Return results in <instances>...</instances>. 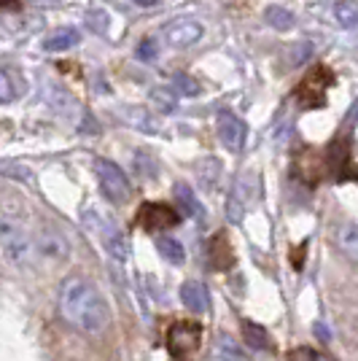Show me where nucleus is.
<instances>
[{
    "instance_id": "obj_34",
    "label": "nucleus",
    "mask_w": 358,
    "mask_h": 361,
    "mask_svg": "<svg viewBox=\"0 0 358 361\" xmlns=\"http://www.w3.org/2000/svg\"><path fill=\"white\" fill-rule=\"evenodd\" d=\"M35 3H60V0H35Z\"/></svg>"
},
{
    "instance_id": "obj_1",
    "label": "nucleus",
    "mask_w": 358,
    "mask_h": 361,
    "mask_svg": "<svg viewBox=\"0 0 358 361\" xmlns=\"http://www.w3.org/2000/svg\"><path fill=\"white\" fill-rule=\"evenodd\" d=\"M60 313L70 326L87 331V334H100L111 324V313H108L103 294L97 291L92 281L78 278V275L62 283Z\"/></svg>"
},
{
    "instance_id": "obj_13",
    "label": "nucleus",
    "mask_w": 358,
    "mask_h": 361,
    "mask_svg": "<svg viewBox=\"0 0 358 361\" xmlns=\"http://www.w3.org/2000/svg\"><path fill=\"white\" fill-rule=\"evenodd\" d=\"M218 137L229 151H240L242 143H245V124L229 114V111H221L218 114Z\"/></svg>"
},
{
    "instance_id": "obj_30",
    "label": "nucleus",
    "mask_w": 358,
    "mask_h": 361,
    "mask_svg": "<svg viewBox=\"0 0 358 361\" xmlns=\"http://www.w3.org/2000/svg\"><path fill=\"white\" fill-rule=\"evenodd\" d=\"M342 245H345V251H347V256L356 259V226L353 224H347V229H345Z\"/></svg>"
},
{
    "instance_id": "obj_5",
    "label": "nucleus",
    "mask_w": 358,
    "mask_h": 361,
    "mask_svg": "<svg viewBox=\"0 0 358 361\" xmlns=\"http://www.w3.org/2000/svg\"><path fill=\"white\" fill-rule=\"evenodd\" d=\"M259 202V176L254 170H242L235 180V189L226 202V213L232 221H242V216Z\"/></svg>"
},
{
    "instance_id": "obj_18",
    "label": "nucleus",
    "mask_w": 358,
    "mask_h": 361,
    "mask_svg": "<svg viewBox=\"0 0 358 361\" xmlns=\"http://www.w3.org/2000/svg\"><path fill=\"white\" fill-rule=\"evenodd\" d=\"M78 44V30L73 27H62V30L51 32L49 38L44 41V49L46 51H65V49H70V46Z\"/></svg>"
},
{
    "instance_id": "obj_24",
    "label": "nucleus",
    "mask_w": 358,
    "mask_h": 361,
    "mask_svg": "<svg viewBox=\"0 0 358 361\" xmlns=\"http://www.w3.org/2000/svg\"><path fill=\"white\" fill-rule=\"evenodd\" d=\"M84 22H87V27H90L92 32L105 35V32H108V22H111V16H108V11H103V8H90L87 16H84Z\"/></svg>"
},
{
    "instance_id": "obj_7",
    "label": "nucleus",
    "mask_w": 358,
    "mask_h": 361,
    "mask_svg": "<svg viewBox=\"0 0 358 361\" xmlns=\"http://www.w3.org/2000/svg\"><path fill=\"white\" fill-rule=\"evenodd\" d=\"M326 167L334 176V180H356V151H353V137L342 135L337 140H331V146L326 149Z\"/></svg>"
},
{
    "instance_id": "obj_22",
    "label": "nucleus",
    "mask_w": 358,
    "mask_h": 361,
    "mask_svg": "<svg viewBox=\"0 0 358 361\" xmlns=\"http://www.w3.org/2000/svg\"><path fill=\"white\" fill-rule=\"evenodd\" d=\"M264 19H267L275 30H291V25H294L291 11H285V8H280V6H269Z\"/></svg>"
},
{
    "instance_id": "obj_31",
    "label": "nucleus",
    "mask_w": 358,
    "mask_h": 361,
    "mask_svg": "<svg viewBox=\"0 0 358 361\" xmlns=\"http://www.w3.org/2000/svg\"><path fill=\"white\" fill-rule=\"evenodd\" d=\"M304 248H307V245H302V248L294 251V256H291V264H294L297 270H302V264H304V259H302V256H304Z\"/></svg>"
},
{
    "instance_id": "obj_12",
    "label": "nucleus",
    "mask_w": 358,
    "mask_h": 361,
    "mask_svg": "<svg viewBox=\"0 0 358 361\" xmlns=\"http://www.w3.org/2000/svg\"><path fill=\"white\" fill-rule=\"evenodd\" d=\"M119 119L137 133H149V135H156L162 130V121L151 114V108L143 106H127L124 111H119Z\"/></svg>"
},
{
    "instance_id": "obj_8",
    "label": "nucleus",
    "mask_w": 358,
    "mask_h": 361,
    "mask_svg": "<svg viewBox=\"0 0 358 361\" xmlns=\"http://www.w3.org/2000/svg\"><path fill=\"white\" fill-rule=\"evenodd\" d=\"M202 343V326L197 321H175L167 331V350L173 356H189Z\"/></svg>"
},
{
    "instance_id": "obj_14",
    "label": "nucleus",
    "mask_w": 358,
    "mask_h": 361,
    "mask_svg": "<svg viewBox=\"0 0 358 361\" xmlns=\"http://www.w3.org/2000/svg\"><path fill=\"white\" fill-rule=\"evenodd\" d=\"M208 264L210 270H229L235 264V251H232V243L226 238V232H216L208 243Z\"/></svg>"
},
{
    "instance_id": "obj_17",
    "label": "nucleus",
    "mask_w": 358,
    "mask_h": 361,
    "mask_svg": "<svg viewBox=\"0 0 358 361\" xmlns=\"http://www.w3.org/2000/svg\"><path fill=\"white\" fill-rule=\"evenodd\" d=\"M175 200H178L180 211L186 213V216H192V219H197V221L205 219V208L199 205L197 195L186 186V183H175Z\"/></svg>"
},
{
    "instance_id": "obj_25",
    "label": "nucleus",
    "mask_w": 358,
    "mask_h": 361,
    "mask_svg": "<svg viewBox=\"0 0 358 361\" xmlns=\"http://www.w3.org/2000/svg\"><path fill=\"white\" fill-rule=\"evenodd\" d=\"M16 78L11 71H6V68H0V103H11L16 97Z\"/></svg>"
},
{
    "instance_id": "obj_28",
    "label": "nucleus",
    "mask_w": 358,
    "mask_h": 361,
    "mask_svg": "<svg viewBox=\"0 0 358 361\" xmlns=\"http://www.w3.org/2000/svg\"><path fill=\"white\" fill-rule=\"evenodd\" d=\"M175 87H178V92L180 94H186V97H197V94L202 92L195 78H189V75H183V73L175 75Z\"/></svg>"
},
{
    "instance_id": "obj_21",
    "label": "nucleus",
    "mask_w": 358,
    "mask_h": 361,
    "mask_svg": "<svg viewBox=\"0 0 358 361\" xmlns=\"http://www.w3.org/2000/svg\"><path fill=\"white\" fill-rule=\"evenodd\" d=\"M156 248H159V254H162L170 264H183V259H186L183 245H180L175 238H159V240H156Z\"/></svg>"
},
{
    "instance_id": "obj_4",
    "label": "nucleus",
    "mask_w": 358,
    "mask_h": 361,
    "mask_svg": "<svg viewBox=\"0 0 358 361\" xmlns=\"http://www.w3.org/2000/svg\"><path fill=\"white\" fill-rule=\"evenodd\" d=\"M334 84V73L326 65H315L310 73L302 78V84L294 92V100L302 111H315L326 106V92Z\"/></svg>"
},
{
    "instance_id": "obj_2",
    "label": "nucleus",
    "mask_w": 358,
    "mask_h": 361,
    "mask_svg": "<svg viewBox=\"0 0 358 361\" xmlns=\"http://www.w3.org/2000/svg\"><path fill=\"white\" fill-rule=\"evenodd\" d=\"M0 251L14 267H32L38 262L32 229L14 213H0Z\"/></svg>"
},
{
    "instance_id": "obj_10",
    "label": "nucleus",
    "mask_w": 358,
    "mask_h": 361,
    "mask_svg": "<svg viewBox=\"0 0 358 361\" xmlns=\"http://www.w3.org/2000/svg\"><path fill=\"white\" fill-rule=\"evenodd\" d=\"M178 221L180 216L170 205H164V202H146L137 211V226L146 229V232H162V229L175 226Z\"/></svg>"
},
{
    "instance_id": "obj_32",
    "label": "nucleus",
    "mask_w": 358,
    "mask_h": 361,
    "mask_svg": "<svg viewBox=\"0 0 358 361\" xmlns=\"http://www.w3.org/2000/svg\"><path fill=\"white\" fill-rule=\"evenodd\" d=\"M135 3H137V6H143V8H154L159 0H135Z\"/></svg>"
},
{
    "instance_id": "obj_33",
    "label": "nucleus",
    "mask_w": 358,
    "mask_h": 361,
    "mask_svg": "<svg viewBox=\"0 0 358 361\" xmlns=\"http://www.w3.org/2000/svg\"><path fill=\"white\" fill-rule=\"evenodd\" d=\"M6 6H14V0H0V8H6Z\"/></svg>"
},
{
    "instance_id": "obj_27",
    "label": "nucleus",
    "mask_w": 358,
    "mask_h": 361,
    "mask_svg": "<svg viewBox=\"0 0 358 361\" xmlns=\"http://www.w3.org/2000/svg\"><path fill=\"white\" fill-rule=\"evenodd\" d=\"M288 361H334L323 350H315V348H297L288 353Z\"/></svg>"
},
{
    "instance_id": "obj_3",
    "label": "nucleus",
    "mask_w": 358,
    "mask_h": 361,
    "mask_svg": "<svg viewBox=\"0 0 358 361\" xmlns=\"http://www.w3.org/2000/svg\"><path fill=\"white\" fill-rule=\"evenodd\" d=\"M81 221H84V229H87L92 238L100 243L113 259H119V262H127V259H130V245H127L124 232H121L119 226L113 224L108 216H100L97 211H87L81 216Z\"/></svg>"
},
{
    "instance_id": "obj_19",
    "label": "nucleus",
    "mask_w": 358,
    "mask_h": 361,
    "mask_svg": "<svg viewBox=\"0 0 358 361\" xmlns=\"http://www.w3.org/2000/svg\"><path fill=\"white\" fill-rule=\"evenodd\" d=\"M242 337H245V343L251 348H256V350H269L272 348V343H269V334L259 324H254V321H242Z\"/></svg>"
},
{
    "instance_id": "obj_15",
    "label": "nucleus",
    "mask_w": 358,
    "mask_h": 361,
    "mask_svg": "<svg viewBox=\"0 0 358 361\" xmlns=\"http://www.w3.org/2000/svg\"><path fill=\"white\" fill-rule=\"evenodd\" d=\"M294 178H299L307 186H315L321 180V162L313 149H302L294 157Z\"/></svg>"
},
{
    "instance_id": "obj_26",
    "label": "nucleus",
    "mask_w": 358,
    "mask_h": 361,
    "mask_svg": "<svg viewBox=\"0 0 358 361\" xmlns=\"http://www.w3.org/2000/svg\"><path fill=\"white\" fill-rule=\"evenodd\" d=\"M337 19H340V25H345V27H353L358 22L356 0H340V6H337Z\"/></svg>"
},
{
    "instance_id": "obj_9",
    "label": "nucleus",
    "mask_w": 358,
    "mask_h": 361,
    "mask_svg": "<svg viewBox=\"0 0 358 361\" xmlns=\"http://www.w3.org/2000/svg\"><path fill=\"white\" fill-rule=\"evenodd\" d=\"M32 245H35V256L38 259H51V262L68 259V240L54 226L44 224L38 226V229H32Z\"/></svg>"
},
{
    "instance_id": "obj_11",
    "label": "nucleus",
    "mask_w": 358,
    "mask_h": 361,
    "mask_svg": "<svg viewBox=\"0 0 358 361\" xmlns=\"http://www.w3.org/2000/svg\"><path fill=\"white\" fill-rule=\"evenodd\" d=\"M162 35L170 46L183 49V46H192L202 38V25L195 22V19H173L162 30Z\"/></svg>"
},
{
    "instance_id": "obj_16",
    "label": "nucleus",
    "mask_w": 358,
    "mask_h": 361,
    "mask_svg": "<svg viewBox=\"0 0 358 361\" xmlns=\"http://www.w3.org/2000/svg\"><path fill=\"white\" fill-rule=\"evenodd\" d=\"M180 302L192 310V313H205L210 307V294L205 283H199V281H186L183 286H180Z\"/></svg>"
},
{
    "instance_id": "obj_6",
    "label": "nucleus",
    "mask_w": 358,
    "mask_h": 361,
    "mask_svg": "<svg viewBox=\"0 0 358 361\" xmlns=\"http://www.w3.org/2000/svg\"><path fill=\"white\" fill-rule=\"evenodd\" d=\"M94 173H97V180H100V189L103 195L113 202V205H124L130 197H132V183L124 176V170L108 159H97L94 162Z\"/></svg>"
},
{
    "instance_id": "obj_29",
    "label": "nucleus",
    "mask_w": 358,
    "mask_h": 361,
    "mask_svg": "<svg viewBox=\"0 0 358 361\" xmlns=\"http://www.w3.org/2000/svg\"><path fill=\"white\" fill-rule=\"evenodd\" d=\"M156 54H159L156 44H154L151 38H143V41H140V46H137V57H140V60H154Z\"/></svg>"
},
{
    "instance_id": "obj_20",
    "label": "nucleus",
    "mask_w": 358,
    "mask_h": 361,
    "mask_svg": "<svg viewBox=\"0 0 358 361\" xmlns=\"http://www.w3.org/2000/svg\"><path fill=\"white\" fill-rule=\"evenodd\" d=\"M151 106L156 111H162V114H173L178 108L175 106V92L170 87H154L151 90Z\"/></svg>"
},
{
    "instance_id": "obj_23",
    "label": "nucleus",
    "mask_w": 358,
    "mask_h": 361,
    "mask_svg": "<svg viewBox=\"0 0 358 361\" xmlns=\"http://www.w3.org/2000/svg\"><path fill=\"white\" fill-rule=\"evenodd\" d=\"M132 165L140 178H154L156 176V162H154V157H151L149 151H135Z\"/></svg>"
}]
</instances>
